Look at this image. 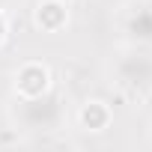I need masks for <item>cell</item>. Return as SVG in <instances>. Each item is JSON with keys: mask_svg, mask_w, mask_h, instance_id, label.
<instances>
[{"mask_svg": "<svg viewBox=\"0 0 152 152\" xmlns=\"http://www.w3.org/2000/svg\"><path fill=\"white\" fill-rule=\"evenodd\" d=\"M6 36H9V18H6L3 9H0V45L6 42Z\"/></svg>", "mask_w": 152, "mask_h": 152, "instance_id": "cell-7", "label": "cell"}, {"mask_svg": "<svg viewBox=\"0 0 152 152\" xmlns=\"http://www.w3.org/2000/svg\"><path fill=\"white\" fill-rule=\"evenodd\" d=\"M128 33L134 45H152V6H140L128 18Z\"/></svg>", "mask_w": 152, "mask_h": 152, "instance_id": "cell-6", "label": "cell"}, {"mask_svg": "<svg viewBox=\"0 0 152 152\" xmlns=\"http://www.w3.org/2000/svg\"><path fill=\"white\" fill-rule=\"evenodd\" d=\"M110 119H113V110L102 99H87L78 110V122L84 131H104L110 125Z\"/></svg>", "mask_w": 152, "mask_h": 152, "instance_id": "cell-5", "label": "cell"}, {"mask_svg": "<svg viewBox=\"0 0 152 152\" xmlns=\"http://www.w3.org/2000/svg\"><path fill=\"white\" fill-rule=\"evenodd\" d=\"M12 84H15V93L18 99H36V96H45L48 90H54V78H51V69L39 60H27L15 69L12 75Z\"/></svg>", "mask_w": 152, "mask_h": 152, "instance_id": "cell-3", "label": "cell"}, {"mask_svg": "<svg viewBox=\"0 0 152 152\" xmlns=\"http://www.w3.org/2000/svg\"><path fill=\"white\" fill-rule=\"evenodd\" d=\"M110 72L122 90L146 93L152 90V51H146V45H131L113 60Z\"/></svg>", "mask_w": 152, "mask_h": 152, "instance_id": "cell-2", "label": "cell"}, {"mask_svg": "<svg viewBox=\"0 0 152 152\" xmlns=\"http://www.w3.org/2000/svg\"><path fill=\"white\" fill-rule=\"evenodd\" d=\"M15 122L21 131H54L63 122V99L54 90L36 99H18Z\"/></svg>", "mask_w": 152, "mask_h": 152, "instance_id": "cell-1", "label": "cell"}, {"mask_svg": "<svg viewBox=\"0 0 152 152\" xmlns=\"http://www.w3.org/2000/svg\"><path fill=\"white\" fill-rule=\"evenodd\" d=\"M33 24L42 33H63L69 24V6L63 0H39V6L33 9Z\"/></svg>", "mask_w": 152, "mask_h": 152, "instance_id": "cell-4", "label": "cell"}]
</instances>
